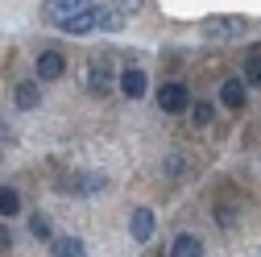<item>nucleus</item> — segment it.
<instances>
[{
    "instance_id": "obj_1",
    "label": "nucleus",
    "mask_w": 261,
    "mask_h": 257,
    "mask_svg": "<svg viewBox=\"0 0 261 257\" xmlns=\"http://www.w3.org/2000/svg\"><path fill=\"white\" fill-rule=\"evenodd\" d=\"M95 0H46V21L50 25H62V21H71L75 13H83V9H91Z\"/></svg>"
},
{
    "instance_id": "obj_2",
    "label": "nucleus",
    "mask_w": 261,
    "mask_h": 257,
    "mask_svg": "<svg viewBox=\"0 0 261 257\" xmlns=\"http://www.w3.org/2000/svg\"><path fill=\"white\" fill-rule=\"evenodd\" d=\"M187 104H191V91H187L182 83H166V87L158 91V108H162V112H182Z\"/></svg>"
},
{
    "instance_id": "obj_3",
    "label": "nucleus",
    "mask_w": 261,
    "mask_h": 257,
    "mask_svg": "<svg viewBox=\"0 0 261 257\" xmlns=\"http://www.w3.org/2000/svg\"><path fill=\"white\" fill-rule=\"evenodd\" d=\"M207 38H237V34H245V17H207Z\"/></svg>"
},
{
    "instance_id": "obj_4",
    "label": "nucleus",
    "mask_w": 261,
    "mask_h": 257,
    "mask_svg": "<svg viewBox=\"0 0 261 257\" xmlns=\"http://www.w3.org/2000/svg\"><path fill=\"white\" fill-rule=\"evenodd\" d=\"M58 29H67V34H75V38H79V34H91V29H100V9L91 5V9H83V13H75L71 21H62Z\"/></svg>"
},
{
    "instance_id": "obj_5",
    "label": "nucleus",
    "mask_w": 261,
    "mask_h": 257,
    "mask_svg": "<svg viewBox=\"0 0 261 257\" xmlns=\"http://www.w3.org/2000/svg\"><path fill=\"white\" fill-rule=\"evenodd\" d=\"M62 71H67V58H62L58 50H46V54L38 58V79L54 83V79H62Z\"/></svg>"
},
{
    "instance_id": "obj_6",
    "label": "nucleus",
    "mask_w": 261,
    "mask_h": 257,
    "mask_svg": "<svg viewBox=\"0 0 261 257\" xmlns=\"http://www.w3.org/2000/svg\"><path fill=\"white\" fill-rule=\"evenodd\" d=\"M128 233H133V241H153V212L137 208L133 216H128Z\"/></svg>"
},
{
    "instance_id": "obj_7",
    "label": "nucleus",
    "mask_w": 261,
    "mask_h": 257,
    "mask_svg": "<svg viewBox=\"0 0 261 257\" xmlns=\"http://www.w3.org/2000/svg\"><path fill=\"white\" fill-rule=\"evenodd\" d=\"M145 87H149V79H145V71H137V67H128V71L120 75V91L128 95V100H141Z\"/></svg>"
},
{
    "instance_id": "obj_8",
    "label": "nucleus",
    "mask_w": 261,
    "mask_h": 257,
    "mask_svg": "<svg viewBox=\"0 0 261 257\" xmlns=\"http://www.w3.org/2000/svg\"><path fill=\"white\" fill-rule=\"evenodd\" d=\"M170 257H203V241H199V237L178 233V237H174V245H170Z\"/></svg>"
},
{
    "instance_id": "obj_9",
    "label": "nucleus",
    "mask_w": 261,
    "mask_h": 257,
    "mask_svg": "<svg viewBox=\"0 0 261 257\" xmlns=\"http://www.w3.org/2000/svg\"><path fill=\"white\" fill-rule=\"evenodd\" d=\"M245 79H224V87H220V100L228 104V108H241L245 104Z\"/></svg>"
},
{
    "instance_id": "obj_10",
    "label": "nucleus",
    "mask_w": 261,
    "mask_h": 257,
    "mask_svg": "<svg viewBox=\"0 0 261 257\" xmlns=\"http://www.w3.org/2000/svg\"><path fill=\"white\" fill-rule=\"evenodd\" d=\"M50 253L54 257H83V241L79 237H54L50 241Z\"/></svg>"
},
{
    "instance_id": "obj_11",
    "label": "nucleus",
    "mask_w": 261,
    "mask_h": 257,
    "mask_svg": "<svg viewBox=\"0 0 261 257\" xmlns=\"http://www.w3.org/2000/svg\"><path fill=\"white\" fill-rule=\"evenodd\" d=\"M91 91L95 95H108L112 91V71L104 67V62H91Z\"/></svg>"
},
{
    "instance_id": "obj_12",
    "label": "nucleus",
    "mask_w": 261,
    "mask_h": 257,
    "mask_svg": "<svg viewBox=\"0 0 261 257\" xmlns=\"http://www.w3.org/2000/svg\"><path fill=\"white\" fill-rule=\"evenodd\" d=\"M38 100H42V91H38V83H17V108H38Z\"/></svg>"
},
{
    "instance_id": "obj_13",
    "label": "nucleus",
    "mask_w": 261,
    "mask_h": 257,
    "mask_svg": "<svg viewBox=\"0 0 261 257\" xmlns=\"http://www.w3.org/2000/svg\"><path fill=\"white\" fill-rule=\"evenodd\" d=\"M21 212V195L13 187H0V216H17Z\"/></svg>"
},
{
    "instance_id": "obj_14",
    "label": "nucleus",
    "mask_w": 261,
    "mask_h": 257,
    "mask_svg": "<svg viewBox=\"0 0 261 257\" xmlns=\"http://www.w3.org/2000/svg\"><path fill=\"white\" fill-rule=\"evenodd\" d=\"M249 83H253V87H261V46H257V50H253V58L245 62V87H249Z\"/></svg>"
},
{
    "instance_id": "obj_15",
    "label": "nucleus",
    "mask_w": 261,
    "mask_h": 257,
    "mask_svg": "<svg viewBox=\"0 0 261 257\" xmlns=\"http://www.w3.org/2000/svg\"><path fill=\"white\" fill-rule=\"evenodd\" d=\"M71 187L79 191V195H83V191H100V187H104V174H75Z\"/></svg>"
},
{
    "instance_id": "obj_16",
    "label": "nucleus",
    "mask_w": 261,
    "mask_h": 257,
    "mask_svg": "<svg viewBox=\"0 0 261 257\" xmlns=\"http://www.w3.org/2000/svg\"><path fill=\"white\" fill-rule=\"evenodd\" d=\"M166 174H170V178H182V174H187V158L170 153V158H166Z\"/></svg>"
},
{
    "instance_id": "obj_17",
    "label": "nucleus",
    "mask_w": 261,
    "mask_h": 257,
    "mask_svg": "<svg viewBox=\"0 0 261 257\" xmlns=\"http://www.w3.org/2000/svg\"><path fill=\"white\" fill-rule=\"evenodd\" d=\"M191 116H195V124H199V128H207V124H212V104H195Z\"/></svg>"
},
{
    "instance_id": "obj_18",
    "label": "nucleus",
    "mask_w": 261,
    "mask_h": 257,
    "mask_svg": "<svg viewBox=\"0 0 261 257\" xmlns=\"http://www.w3.org/2000/svg\"><path fill=\"white\" fill-rule=\"evenodd\" d=\"M29 228H34V237H42V241H46V237H50V220H46V216L38 212L34 220H29Z\"/></svg>"
},
{
    "instance_id": "obj_19",
    "label": "nucleus",
    "mask_w": 261,
    "mask_h": 257,
    "mask_svg": "<svg viewBox=\"0 0 261 257\" xmlns=\"http://www.w3.org/2000/svg\"><path fill=\"white\" fill-rule=\"evenodd\" d=\"M5 245H9V233H5V228H0V249H5Z\"/></svg>"
}]
</instances>
